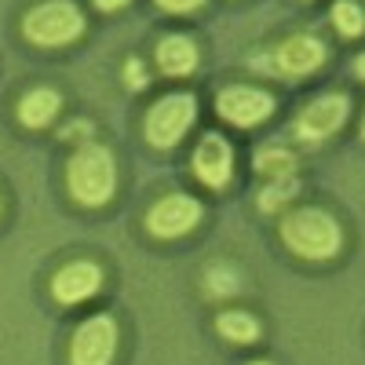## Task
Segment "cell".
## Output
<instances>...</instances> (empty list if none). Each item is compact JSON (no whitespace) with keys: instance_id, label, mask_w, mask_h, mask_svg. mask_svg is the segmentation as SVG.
I'll list each match as a JSON object with an SVG mask.
<instances>
[{"instance_id":"1","label":"cell","mask_w":365,"mask_h":365,"mask_svg":"<svg viewBox=\"0 0 365 365\" xmlns=\"http://www.w3.org/2000/svg\"><path fill=\"white\" fill-rule=\"evenodd\" d=\"M66 187L77 205H88V208L106 205L117 190V165L110 158V150L84 139L66 165Z\"/></svg>"},{"instance_id":"2","label":"cell","mask_w":365,"mask_h":365,"mask_svg":"<svg viewBox=\"0 0 365 365\" xmlns=\"http://www.w3.org/2000/svg\"><path fill=\"white\" fill-rule=\"evenodd\" d=\"M282 241L303 259H332L344 245L340 223L322 208H296L282 223Z\"/></svg>"},{"instance_id":"3","label":"cell","mask_w":365,"mask_h":365,"mask_svg":"<svg viewBox=\"0 0 365 365\" xmlns=\"http://www.w3.org/2000/svg\"><path fill=\"white\" fill-rule=\"evenodd\" d=\"M84 29V15L70 0H44L22 19V34L41 48H63L73 44Z\"/></svg>"},{"instance_id":"4","label":"cell","mask_w":365,"mask_h":365,"mask_svg":"<svg viewBox=\"0 0 365 365\" xmlns=\"http://www.w3.org/2000/svg\"><path fill=\"white\" fill-rule=\"evenodd\" d=\"M194 117H197V103H194V96H187V91L158 99L154 110L146 113V139H150V146H158V150L175 146L182 135L190 132Z\"/></svg>"},{"instance_id":"5","label":"cell","mask_w":365,"mask_h":365,"mask_svg":"<svg viewBox=\"0 0 365 365\" xmlns=\"http://www.w3.org/2000/svg\"><path fill=\"white\" fill-rule=\"evenodd\" d=\"M322 63H325L322 41H314V37H307V34H296V37L282 41L274 51L259 55L252 66H256V70H267V73H274V77H307V73H314Z\"/></svg>"},{"instance_id":"6","label":"cell","mask_w":365,"mask_h":365,"mask_svg":"<svg viewBox=\"0 0 365 365\" xmlns=\"http://www.w3.org/2000/svg\"><path fill=\"white\" fill-rule=\"evenodd\" d=\"M117 351V322L110 314H91L77 325L70 340V365H110Z\"/></svg>"},{"instance_id":"7","label":"cell","mask_w":365,"mask_h":365,"mask_svg":"<svg viewBox=\"0 0 365 365\" xmlns=\"http://www.w3.org/2000/svg\"><path fill=\"white\" fill-rule=\"evenodd\" d=\"M347 110H351L347 96H336V91H332V96H318L299 110L296 135L303 143H322L329 135H336L344 128V120H347Z\"/></svg>"},{"instance_id":"8","label":"cell","mask_w":365,"mask_h":365,"mask_svg":"<svg viewBox=\"0 0 365 365\" xmlns=\"http://www.w3.org/2000/svg\"><path fill=\"white\" fill-rule=\"evenodd\" d=\"M216 110L223 120L237 128H252L259 120H267L274 113V99L259 88H249V84H234V88H223L220 99H216Z\"/></svg>"},{"instance_id":"9","label":"cell","mask_w":365,"mask_h":365,"mask_svg":"<svg viewBox=\"0 0 365 365\" xmlns=\"http://www.w3.org/2000/svg\"><path fill=\"white\" fill-rule=\"evenodd\" d=\"M197 220H201L197 197H190V194H168V197H161L154 208H150L146 227H150L154 237H179V234H187L190 227H197Z\"/></svg>"},{"instance_id":"10","label":"cell","mask_w":365,"mask_h":365,"mask_svg":"<svg viewBox=\"0 0 365 365\" xmlns=\"http://www.w3.org/2000/svg\"><path fill=\"white\" fill-rule=\"evenodd\" d=\"M99 289H103V270H99V263H91V259H73L51 278V296L58 303H66V307L99 296Z\"/></svg>"},{"instance_id":"11","label":"cell","mask_w":365,"mask_h":365,"mask_svg":"<svg viewBox=\"0 0 365 365\" xmlns=\"http://www.w3.org/2000/svg\"><path fill=\"white\" fill-rule=\"evenodd\" d=\"M230 168H234V150L230 143L220 135V132H208L201 143H197V154H194V172L205 187H227L230 179Z\"/></svg>"},{"instance_id":"12","label":"cell","mask_w":365,"mask_h":365,"mask_svg":"<svg viewBox=\"0 0 365 365\" xmlns=\"http://www.w3.org/2000/svg\"><path fill=\"white\" fill-rule=\"evenodd\" d=\"M158 66H161V73H168V77H187V73H194V66H197V48H194V41H190V37H179V34L165 37V41L158 44Z\"/></svg>"},{"instance_id":"13","label":"cell","mask_w":365,"mask_h":365,"mask_svg":"<svg viewBox=\"0 0 365 365\" xmlns=\"http://www.w3.org/2000/svg\"><path fill=\"white\" fill-rule=\"evenodd\" d=\"M63 110V99H58L55 88H34L19 99V120L26 128H44L51 125V117Z\"/></svg>"},{"instance_id":"14","label":"cell","mask_w":365,"mask_h":365,"mask_svg":"<svg viewBox=\"0 0 365 365\" xmlns=\"http://www.w3.org/2000/svg\"><path fill=\"white\" fill-rule=\"evenodd\" d=\"M216 329H220V336L234 340V344H252L259 336V322L245 311H227L216 318Z\"/></svg>"},{"instance_id":"15","label":"cell","mask_w":365,"mask_h":365,"mask_svg":"<svg viewBox=\"0 0 365 365\" xmlns=\"http://www.w3.org/2000/svg\"><path fill=\"white\" fill-rule=\"evenodd\" d=\"M252 165H256V172H263L270 179L296 175V158L289 154V150H282V146H263L259 154L252 158Z\"/></svg>"},{"instance_id":"16","label":"cell","mask_w":365,"mask_h":365,"mask_svg":"<svg viewBox=\"0 0 365 365\" xmlns=\"http://www.w3.org/2000/svg\"><path fill=\"white\" fill-rule=\"evenodd\" d=\"M299 194V182L296 175H285V179H270V187L259 194V208L263 212H278L282 205H292V197Z\"/></svg>"},{"instance_id":"17","label":"cell","mask_w":365,"mask_h":365,"mask_svg":"<svg viewBox=\"0 0 365 365\" xmlns=\"http://www.w3.org/2000/svg\"><path fill=\"white\" fill-rule=\"evenodd\" d=\"M332 22L344 37H361L365 34V11L354 4V0H336V8H332Z\"/></svg>"},{"instance_id":"18","label":"cell","mask_w":365,"mask_h":365,"mask_svg":"<svg viewBox=\"0 0 365 365\" xmlns=\"http://www.w3.org/2000/svg\"><path fill=\"white\" fill-rule=\"evenodd\" d=\"M237 285H241L237 270L227 267V263H216V267L205 274V289H208V296H234Z\"/></svg>"},{"instance_id":"19","label":"cell","mask_w":365,"mask_h":365,"mask_svg":"<svg viewBox=\"0 0 365 365\" xmlns=\"http://www.w3.org/2000/svg\"><path fill=\"white\" fill-rule=\"evenodd\" d=\"M158 4L165 8V11H175V15H187V11H194V8H201L205 0H158Z\"/></svg>"},{"instance_id":"20","label":"cell","mask_w":365,"mask_h":365,"mask_svg":"<svg viewBox=\"0 0 365 365\" xmlns=\"http://www.w3.org/2000/svg\"><path fill=\"white\" fill-rule=\"evenodd\" d=\"M128 84L132 88H146V73H143V66H139V58H128Z\"/></svg>"},{"instance_id":"21","label":"cell","mask_w":365,"mask_h":365,"mask_svg":"<svg viewBox=\"0 0 365 365\" xmlns=\"http://www.w3.org/2000/svg\"><path fill=\"white\" fill-rule=\"evenodd\" d=\"M128 0H96V8L99 11H117V8H125Z\"/></svg>"},{"instance_id":"22","label":"cell","mask_w":365,"mask_h":365,"mask_svg":"<svg viewBox=\"0 0 365 365\" xmlns=\"http://www.w3.org/2000/svg\"><path fill=\"white\" fill-rule=\"evenodd\" d=\"M81 132H91V125H73V128L63 132V139H73V135H81Z\"/></svg>"},{"instance_id":"23","label":"cell","mask_w":365,"mask_h":365,"mask_svg":"<svg viewBox=\"0 0 365 365\" xmlns=\"http://www.w3.org/2000/svg\"><path fill=\"white\" fill-rule=\"evenodd\" d=\"M354 73L365 81V55H358V58H354Z\"/></svg>"},{"instance_id":"24","label":"cell","mask_w":365,"mask_h":365,"mask_svg":"<svg viewBox=\"0 0 365 365\" xmlns=\"http://www.w3.org/2000/svg\"><path fill=\"white\" fill-rule=\"evenodd\" d=\"M361 139H365V117H361Z\"/></svg>"},{"instance_id":"25","label":"cell","mask_w":365,"mask_h":365,"mask_svg":"<svg viewBox=\"0 0 365 365\" xmlns=\"http://www.w3.org/2000/svg\"><path fill=\"white\" fill-rule=\"evenodd\" d=\"M252 365H270V361H252Z\"/></svg>"}]
</instances>
